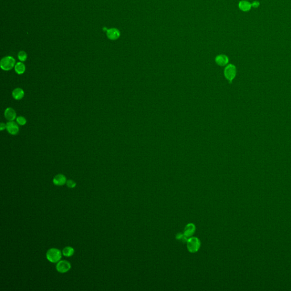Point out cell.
<instances>
[{"mask_svg":"<svg viewBox=\"0 0 291 291\" xmlns=\"http://www.w3.org/2000/svg\"><path fill=\"white\" fill-rule=\"evenodd\" d=\"M195 230V227L194 225L192 224V223L188 225L185 227V231H184V232H185L184 235L186 237L191 236L194 233Z\"/></svg>","mask_w":291,"mask_h":291,"instance_id":"9a60e30c","label":"cell"},{"mask_svg":"<svg viewBox=\"0 0 291 291\" xmlns=\"http://www.w3.org/2000/svg\"><path fill=\"white\" fill-rule=\"evenodd\" d=\"M56 269L58 272L64 273L70 270V269H71V265L70 262L67 261L63 260L59 261L56 265Z\"/></svg>","mask_w":291,"mask_h":291,"instance_id":"277c9868","label":"cell"},{"mask_svg":"<svg viewBox=\"0 0 291 291\" xmlns=\"http://www.w3.org/2000/svg\"><path fill=\"white\" fill-rule=\"evenodd\" d=\"M14 70L17 74L22 75L23 73H24L26 71L25 65H24L22 61L18 62L17 63L15 64Z\"/></svg>","mask_w":291,"mask_h":291,"instance_id":"4fadbf2b","label":"cell"},{"mask_svg":"<svg viewBox=\"0 0 291 291\" xmlns=\"http://www.w3.org/2000/svg\"><path fill=\"white\" fill-rule=\"evenodd\" d=\"M25 92L21 88H17L12 92V96L16 100H20L23 98Z\"/></svg>","mask_w":291,"mask_h":291,"instance_id":"30bf717a","label":"cell"},{"mask_svg":"<svg viewBox=\"0 0 291 291\" xmlns=\"http://www.w3.org/2000/svg\"><path fill=\"white\" fill-rule=\"evenodd\" d=\"M236 68L233 65H227L224 70V75L229 83H231L232 81L234 79L236 75Z\"/></svg>","mask_w":291,"mask_h":291,"instance_id":"3957f363","label":"cell"},{"mask_svg":"<svg viewBox=\"0 0 291 291\" xmlns=\"http://www.w3.org/2000/svg\"><path fill=\"white\" fill-rule=\"evenodd\" d=\"M66 184H67V186L68 187V188H75L76 186V183L75 181H73V180H68L66 182Z\"/></svg>","mask_w":291,"mask_h":291,"instance_id":"ac0fdd59","label":"cell"},{"mask_svg":"<svg viewBox=\"0 0 291 291\" xmlns=\"http://www.w3.org/2000/svg\"><path fill=\"white\" fill-rule=\"evenodd\" d=\"M239 8L243 11H248L252 8L251 4L246 0L241 1L238 4Z\"/></svg>","mask_w":291,"mask_h":291,"instance_id":"7c38bea8","label":"cell"},{"mask_svg":"<svg viewBox=\"0 0 291 291\" xmlns=\"http://www.w3.org/2000/svg\"><path fill=\"white\" fill-rule=\"evenodd\" d=\"M216 63L219 66H225L229 62V58L226 55L221 54L217 56L215 59Z\"/></svg>","mask_w":291,"mask_h":291,"instance_id":"8fae6325","label":"cell"},{"mask_svg":"<svg viewBox=\"0 0 291 291\" xmlns=\"http://www.w3.org/2000/svg\"><path fill=\"white\" fill-rule=\"evenodd\" d=\"M15 60L11 56L3 57L0 61V67L1 69L5 71H10L15 67Z\"/></svg>","mask_w":291,"mask_h":291,"instance_id":"7a4b0ae2","label":"cell"},{"mask_svg":"<svg viewBox=\"0 0 291 291\" xmlns=\"http://www.w3.org/2000/svg\"><path fill=\"white\" fill-rule=\"evenodd\" d=\"M67 179L63 174H59L57 175L53 179V183L57 186H62L66 184Z\"/></svg>","mask_w":291,"mask_h":291,"instance_id":"9c48e42d","label":"cell"},{"mask_svg":"<svg viewBox=\"0 0 291 291\" xmlns=\"http://www.w3.org/2000/svg\"><path fill=\"white\" fill-rule=\"evenodd\" d=\"M107 37L110 40H117L120 37V32L117 29L111 28L107 30Z\"/></svg>","mask_w":291,"mask_h":291,"instance_id":"ba28073f","label":"cell"},{"mask_svg":"<svg viewBox=\"0 0 291 291\" xmlns=\"http://www.w3.org/2000/svg\"><path fill=\"white\" fill-rule=\"evenodd\" d=\"M4 116L5 118L9 121H14L17 118V113L15 110L12 108H7L4 112Z\"/></svg>","mask_w":291,"mask_h":291,"instance_id":"52a82bcc","label":"cell"},{"mask_svg":"<svg viewBox=\"0 0 291 291\" xmlns=\"http://www.w3.org/2000/svg\"><path fill=\"white\" fill-rule=\"evenodd\" d=\"M74 253H75V250L71 246L65 247L62 251L63 255L66 257H72V255L74 254Z\"/></svg>","mask_w":291,"mask_h":291,"instance_id":"5bb4252c","label":"cell"},{"mask_svg":"<svg viewBox=\"0 0 291 291\" xmlns=\"http://www.w3.org/2000/svg\"><path fill=\"white\" fill-rule=\"evenodd\" d=\"M200 246L199 240L196 238H192L188 241V248L189 251L195 253L197 251Z\"/></svg>","mask_w":291,"mask_h":291,"instance_id":"8992f818","label":"cell"},{"mask_svg":"<svg viewBox=\"0 0 291 291\" xmlns=\"http://www.w3.org/2000/svg\"><path fill=\"white\" fill-rule=\"evenodd\" d=\"M16 122L20 126H24L26 124V118L20 116L16 118Z\"/></svg>","mask_w":291,"mask_h":291,"instance_id":"e0dca14e","label":"cell"},{"mask_svg":"<svg viewBox=\"0 0 291 291\" xmlns=\"http://www.w3.org/2000/svg\"><path fill=\"white\" fill-rule=\"evenodd\" d=\"M6 130L12 136H16L19 132L18 124L14 121H9L6 124Z\"/></svg>","mask_w":291,"mask_h":291,"instance_id":"5b68a950","label":"cell"},{"mask_svg":"<svg viewBox=\"0 0 291 291\" xmlns=\"http://www.w3.org/2000/svg\"><path fill=\"white\" fill-rule=\"evenodd\" d=\"M259 5H260V3H259V2H258L257 1H254L251 4L252 7L255 8H257L259 6Z\"/></svg>","mask_w":291,"mask_h":291,"instance_id":"d6986e66","label":"cell"},{"mask_svg":"<svg viewBox=\"0 0 291 291\" xmlns=\"http://www.w3.org/2000/svg\"><path fill=\"white\" fill-rule=\"evenodd\" d=\"M62 257V253L60 250L57 248H51L47 251L46 258L48 261L51 263H57L61 261Z\"/></svg>","mask_w":291,"mask_h":291,"instance_id":"6da1fadb","label":"cell"},{"mask_svg":"<svg viewBox=\"0 0 291 291\" xmlns=\"http://www.w3.org/2000/svg\"><path fill=\"white\" fill-rule=\"evenodd\" d=\"M18 58L19 61H22V62L25 61H26L27 58V55L26 53L24 51H19L18 53Z\"/></svg>","mask_w":291,"mask_h":291,"instance_id":"2e32d148","label":"cell"},{"mask_svg":"<svg viewBox=\"0 0 291 291\" xmlns=\"http://www.w3.org/2000/svg\"><path fill=\"white\" fill-rule=\"evenodd\" d=\"M5 129H6V124H5L3 122H1L0 124V130L1 131H3Z\"/></svg>","mask_w":291,"mask_h":291,"instance_id":"ffe728a7","label":"cell"}]
</instances>
